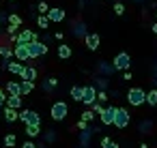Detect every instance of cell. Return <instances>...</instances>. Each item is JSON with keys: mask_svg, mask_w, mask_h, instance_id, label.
<instances>
[{"mask_svg": "<svg viewBox=\"0 0 157 148\" xmlns=\"http://www.w3.org/2000/svg\"><path fill=\"white\" fill-rule=\"evenodd\" d=\"M129 65H131V58H129V54H127V52H121V54H116V56H114L112 67H114L116 71H127V69H129Z\"/></svg>", "mask_w": 157, "mask_h": 148, "instance_id": "5", "label": "cell"}, {"mask_svg": "<svg viewBox=\"0 0 157 148\" xmlns=\"http://www.w3.org/2000/svg\"><path fill=\"white\" fill-rule=\"evenodd\" d=\"M153 32H155V35H157V22H155V24H153Z\"/></svg>", "mask_w": 157, "mask_h": 148, "instance_id": "37", "label": "cell"}, {"mask_svg": "<svg viewBox=\"0 0 157 148\" xmlns=\"http://www.w3.org/2000/svg\"><path fill=\"white\" fill-rule=\"evenodd\" d=\"M129 120H131L129 112H127L125 107H116V118H114V127H116V129H125V127L129 124Z\"/></svg>", "mask_w": 157, "mask_h": 148, "instance_id": "7", "label": "cell"}, {"mask_svg": "<svg viewBox=\"0 0 157 148\" xmlns=\"http://www.w3.org/2000/svg\"><path fill=\"white\" fill-rule=\"evenodd\" d=\"M101 148H118V144L112 142L110 137H101Z\"/></svg>", "mask_w": 157, "mask_h": 148, "instance_id": "28", "label": "cell"}, {"mask_svg": "<svg viewBox=\"0 0 157 148\" xmlns=\"http://www.w3.org/2000/svg\"><path fill=\"white\" fill-rule=\"evenodd\" d=\"M78 129H80V131H86V129H88V122H86V120H80V122H78Z\"/></svg>", "mask_w": 157, "mask_h": 148, "instance_id": "35", "label": "cell"}, {"mask_svg": "<svg viewBox=\"0 0 157 148\" xmlns=\"http://www.w3.org/2000/svg\"><path fill=\"white\" fill-rule=\"evenodd\" d=\"M155 13H157V11H155Z\"/></svg>", "mask_w": 157, "mask_h": 148, "instance_id": "41", "label": "cell"}, {"mask_svg": "<svg viewBox=\"0 0 157 148\" xmlns=\"http://www.w3.org/2000/svg\"><path fill=\"white\" fill-rule=\"evenodd\" d=\"M37 26H39V28H48V26H50V17H48V15H39V17H37Z\"/></svg>", "mask_w": 157, "mask_h": 148, "instance_id": "26", "label": "cell"}, {"mask_svg": "<svg viewBox=\"0 0 157 148\" xmlns=\"http://www.w3.org/2000/svg\"><path fill=\"white\" fill-rule=\"evenodd\" d=\"M11 41H13L15 45H28V43H33V41H39V35L33 32V30H22V32H17L15 37H11Z\"/></svg>", "mask_w": 157, "mask_h": 148, "instance_id": "1", "label": "cell"}, {"mask_svg": "<svg viewBox=\"0 0 157 148\" xmlns=\"http://www.w3.org/2000/svg\"><path fill=\"white\" fill-rule=\"evenodd\" d=\"M114 13L121 17V15L125 13V5H123V2H116V5H114Z\"/></svg>", "mask_w": 157, "mask_h": 148, "instance_id": "30", "label": "cell"}, {"mask_svg": "<svg viewBox=\"0 0 157 148\" xmlns=\"http://www.w3.org/2000/svg\"><path fill=\"white\" fill-rule=\"evenodd\" d=\"M39 133H41L39 124H26V135H28V137H37Z\"/></svg>", "mask_w": 157, "mask_h": 148, "instance_id": "20", "label": "cell"}, {"mask_svg": "<svg viewBox=\"0 0 157 148\" xmlns=\"http://www.w3.org/2000/svg\"><path fill=\"white\" fill-rule=\"evenodd\" d=\"M20 118V112L17 109H13V107H5V120L7 122H15Z\"/></svg>", "mask_w": 157, "mask_h": 148, "instance_id": "16", "label": "cell"}, {"mask_svg": "<svg viewBox=\"0 0 157 148\" xmlns=\"http://www.w3.org/2000/svg\"><path fill=\"white\" fill-rule=\"evenodd\" d=\"M7 69H9L11 73H15V75H20V77H22V73H24V69H26V67H24L20 60H17V62H13V60H7Z\"/></svg>", "mask_w": 157, "mask_h": 148, "instance_id": "14", "label": "cell"}, {"mask_svg": "<svg viewBox=\"0 0 157 148\" xmlns=\"http://www.w3.org/2000/svg\"><path fill=\"white\" fill-rule=\"evenodd\" d=\"M20 120H22L24 124H39V127H41V116H39L35 109H24V112H20Z\"/></svg>", "mask_w": 157, "mask_h": 148, "instance_id": "6", "label": "cell"}, {"mask_svg": "<svg viewBox=\"0 0 157 148\" xmlns=\"http://www.w3.org/2000/svg\"><path fill=\"white\" fill-rule=\"evenodd\" d=\"M7 20H9V24H11V26H17V28L22 26V17H20L17 13H11V15H7Z\"/></svg>", "mask_w": 157, "mask_h": 148, "instance_id": "22", "label": "cell"}, {"mask_svg": "<svg viewBox=\"0 0 157 148\" xmlns=\"http://www.w3.org/2000/svg\"><path fill=\"white\" fill-rule=\"evenodd\" d=\"M22 80H26V82H35V80H37V69H35V67H26L24 73H22Z\"/></svg>", "mask_w": 157, "mask_h": 148, "instance_id": "15", "label": "cell"}, {"mask_svg": "<svg viewBox=\"0 0 157 148\" xmlns=\"http://www.w3.org/2000/svg\"><path fill=\"white\" fill-rule=\"evenodd\" d=\"M127 101H129V105H142V103H146V92L142 90V88H131L129 92H127Z\"/></svg>", "mask_w": 157, "mask_h": 148, "instance_id": "3", "label": "cell"}, {"mask_svg": "<svg viewBox=\"0 0 157 148\" xmlns=\"http://www.w3.org/2000/svg\"><path fill=\"white\" fill-rule=\"evenodd\" d=\"M71 47L69 45H58V58H63V60H67V58H71Z\"/></svg>", "mask_w": 157, "mask_h": 148, "instance_id": "17", "label": "cell"}, {"mask_svg": "<svg viewBox=\"0 0 157 148\" xmlns=\"http://www.w3.org/2000/svg\"><path fill=\"white\" fill-rule=\"evenodd\" d=\"M97 101H99V103H105V101H108V92H105V90H101V92L97 94Z\"/></svg>", "mask_w": 157, "mask_h": 148, "instance_id": "33", "label": "cell"}, {"mask_svg": "<svg viewBox=\"0 0 157 148\" xmlns=\"http://www.w3.org/2000/svg\"><path fill=\"white\" fill-rule=\"evenodd\" d=\"M15 144H17V137H15V133H7V135H5V146L13 148Z\"/></svg>", "mask_w": 157, "mask_h": 148, "instance_id": "23", "label": "cell"}, {"mask_svg": "<svg viewBox=\"0 0 157 148\" xmlns=\"http://www.w3.org/2000/svg\"><path fill=\"white\" fill-rule=\"evenodd\" d=\"M37 11H39L41 15H48V13H50V5L45 2V0H41V2L37 5Z\"/></svg>", "mask_w": 157, "mask_h": 148, "instance_id": "25", "label": "cell"}, {"mask_svg": "<svg viewBox=\"0 0 157 148\" xmlns=\"http://www.w3.org/2000/svg\"><path fill=\"white\" fill-rule=\"evenodd\" d=\"M13 54H15V60H20V62H26V60H30L28 45H15V47H13Z\"/></svg>", "mask_w": 157, "mask_h": 148, "instance_id": "12", "label": "cell"}, {"mask_svg": "<svg viewBox=\"0 0 157 148\" xmlns=\"http://www.w3.org/2000/svg\"><path fill=\"white\" fill-rule=\"evenodd\" d=\"M97 88L95 86H84L82 88V103H86V105H93L95 101H97Z\"/></svg>", "mask_w": 157, "mask_h": 148, "instance_id": "8", "label": "cell"}, {"mask_svg": "<svg viewBox=\"0 0 157 148\" xmlns=\"http://www.w3.org/2000/svg\"><path fill=\"white\" fill-rule=\"evenodd\" d=\"M146 103L153 105V107L157 105V90H148V92H146Z\"/></svg>", "mask_w": 157, "mask_h": 148, "instance_id": "24", "label": "cell"}, {"mask_svg": "<svg viewBox=\"0 0 157 148\" xmlns=\"http://www.w3.org/2000/svg\"><path fill=\"white\" fill-rule=\"evenodd\" d=\"M50 116H52L54 120H65V118L69 116L67 103H65V101H56V103L52 105V109H50Z\"/></svg>", "mask_w": 157, "mask_h": 148, "instance_id": "2", "label": "cell"}, {"mask_svg": "<svg viewBox=\"0 0 157 148\" xmlns=\"http://www.w3.org/2000/svg\"><path fill=\"white\" fill-rule=\"evenodd\" d=\"M48 17H50V22H54V24H60V22L67 17V11H65V9H60V7H54V9H50Z\"/></svg>", "mask_w": 157, "mask_h": 148, "instance_id": "10", "label": "cell"}, {"mask_svg": "<svg viewBox=\"0 0 157 148\" xmlns=\"http://www.w3.org/2000/svg\"><path fill=\"white\" fill-rule=\"evenodd\" d=\"M7 99H9V94H7L2 88H0V105H7Z\"/></svg>", "mask_w": 157, "mask_h": 148, "instance_id": "32", "label": "cell"}, {"mask_svg": "<svg viewBox=\"0 0 157 148\" xmlns=\"http://www.w3.org/2000/svg\"><path fill=\"white\" fill-rule=\"evenodd\" d=\"M114 118H116V107H114V105L103 107V112H101V122H103V124H114Z\"/></svg>", "mask_w": 157, "mask_h": 148, "instance_id": "9", "label": "cell"}, {"mask_svg": "<svg viewBox=\"0 0 157 148\" xmlns=\"http://www.w3.org/2000/svg\"><path fill=\"white\" fill-rule=\"evenodd\" d=\"M56 84H58V80H54V77H48V80L43 82V88H45V90H50V88H56Z\"/></svg>", "mask_w": 157, "mask_h": 148, "instance_id": "29", "label": "cell"}, {"mask_svg": "<svg viewBox=\"0 0 157 148\" xmlns=\"http://www.w3.org/2000/svg\"><path fill=\"white\" fill-rule=\"evenodd\" d=\"M0 56H5V60H11L13 47H9V45H0Z\"/></svg>", "mask_w": 157, "mask_h": 148, "instance_id": "21", "label": "cell"}, {"mask_svg": "<svg viewBox=\"0 0 157 148\" xmlns=\"http://www.w3.org/2000/svg\"><path fill=\"white\" fill-rule=\"evenodd\" d=\"M20 84H22V97H24V94H30L33 88H35V82H26V80H22Z\"/></svg>", "mask_w": 157, "mask_h": 148, "instance_id": "19", "label": "cell"}, {"mask_svg": "<svg viewBox=\"0 0 157 148\" xmlns=\"http://www.w3.org/2000/svg\"><path fill=\"white\" fill-rule=\"evenodd\" d=\"M93 118H95V112H93V109H86V112L82 114V120H86V122H90Z\"/></svg>", "mask_w": 157, "mask_h": 148, "instance_id": "31", "label": "cell"}, {"mask_svg": "<svg viewBox=\"0 0 157 148\" xmlns=\"http://www.w3.org/2000/svg\"><path fill=\"white\" fill-rule=\"evenodd\" d=\"M7 107H13V109H20L22 107V97H11L7 99Z\"/></svg>", "mask_w": 157, "mask_h": 148, "instance_id": "18", "label": "cell"}, {"mask_svg": "<svg viewBox=\"0 0 157 148\" xmlns=\"http://www.w3.org/2000/svg\"><path fill=\"white\" fill-rule=\"evenodd\" d=\"M0 30H2V26H0Z\"/></svg>", "mask_w": 157, "mask_h": 148, "instance_id": "39", "label": "cell"}, {"mask_svg": "<svg viewBox=\"0 0 157 148\" xmlns=\"http://www.w3.org/2000/svg\"><path fill=\"white\" fill-rule=\"evenodd\" d=\"M7 94H11V97H22V84H20V82H7Z\"/></svg>", "mask_w": 157, "mask_h": 148, "instance_id": "13", "label": "cell"}, {"mask_svg": "<svg viewBox=\"0 0 157 148\" xmlns=\"http://www.w3.org/2000/svg\"><path fill=\"white\" fill-rule=\"evenodd\" d=\"M140 148H148V146H146V144H142V146H140Z\"/></svg>", "mask_w": 157, "mask_h": 148, "instance_id": "38", "label": "cell"}, {"mask_svg": "<svg viewBox=\"0 0 157 148\" xmlns=\"http://www.w3.org/2000/svg\"><path fill=\"white\" fill-rule=\"evenodd\" d=\"M99 43H101V39H99V35H97V32H90V35H86V37H84V45H86L90 52H95V50L99 47Z\"/></svg>", "mask_w": 157, "mask_h": 148, "instance_id": "11", "label": "cell"}, {"mask_svg": "<svg viewBox=\"0 0 157 148\" xmlns=\"http://www.w3.org/2000/svg\"><path fill=\"white\" fill-rule=\"evenodd\" d=\"M11 2H13V0H11Z\"/></svg>", "mask_w": 157, "mask_h": 148, "instance_id": "40", "label": "cell"}, {"mask_svg": "<svg viewBox=\"0 0 157 148\" xmlns=\"http://www.w3.org/2000/svg\"><path fill=\"white\" fill-rule=\"evenodd\" d=\"M28 54H30V60H35L39 56H45L48 54V45L43 41H33V43H28Z\"/></svg>", "mask_w": 157, "mask_h": 148, "instance_id": "4", "label": "cell"}, {"mask_svg": "<svg viewBox=\"0 0 157 148\" xmlns=\"http://www.w3.org/2000/svg\"><path fill=\"white\" fill-rule=\"evenodd\" d=\"M22 148H37V144H35V142H26Z\"/></svg>", "mask_w": 157, "mask_h": 148, "instance_id": "36", "label": "cell"}, {"mask_svg": "<svg viewBox=\"0 0 157 148\" xmlns=\"http://www.w3.org/2000/svg\"><path fill=\"white\" fill-rule=\"evenodd\" d=\"M71 97H73V101H82V86H73L71 88Z\"/></svg>", "mask_w": 157, "mask_h": 148, "instance_id": "27", "label": "cell"}, {"mask_svg": "<svg viewBox=\"0 0 157 148\" xmlns=\"http://www.w3.org/2000/svg\"><path fill=\"white\" fill-rule=\"evenodd\" d=\"M93 112H95V114H101V112H103V107H101V103H99V101H95V103H93Z\"/></svg>", "mask_w": 157, "mask_h": 148, "instance_id": "34", "label": "cell"}]
</instances>
